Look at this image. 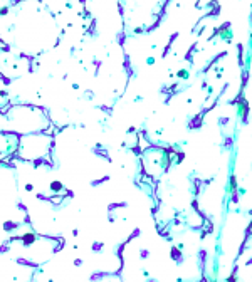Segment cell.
<instances>
[{"instance_id":"6da1fadb","label":"cell","mask_w":252,"mask_h":282,"mask_svg":"<svg viewBox=\"0 0 252 282\" xmlns=\"http://www.w3.org/2000/svg\"><path fill=\"white\" fill-rule=\"evenodd\" d=\"M251 37H252V35H251Z\"/></svg>"}]
</instances>
